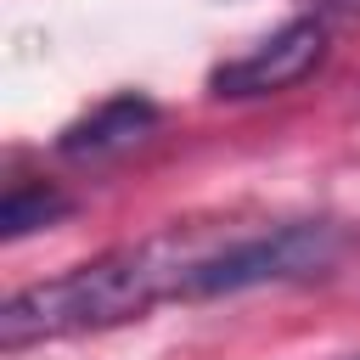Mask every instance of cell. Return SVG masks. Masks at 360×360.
<instances>
[{
    "label": "cell",
    "instance_id": "obj_1",
    "mask_svg": "<svg viewBox=\"0 0 360 360\" xmlns=\"http://www.w3.org/2000/svg\"><path fill=\"white\" fill-rule=\"evenodd\" d=\"M202 231H163L135 248L101 253L56 281L22 287L0 309V343H45V338H73V332H101L118 321L146 315L163 298H186V276L202 253Z\"/></svg>",
    "mask_w": 360,
    "mask_h": 360
},
{
    "label": "cell",
    "instance_id": "obj_2",
    "mask_svg": "<svg viewBox=\"0 0 360 360\" xmlns=\"http://www.w3.org/2000/svg\"><path fill=\"white\" fill-rule=\"evenodd\" d=\"M332 253H338L332 225H270V231L208 236L186 276V298H219V292H242L264 281H292L332 264Z\"/></svg>",
    "mask_w": 360,
    "mask_h": 360
},
{
    "label": "cell",
    "instance_id": "obj_3",
    "mask_svg": "<svg viewBox=\"0 0 360 360\" xmlns=\"http://www.w3.org/2000/svg\"><path fill=\"white\" fill-rule=\"evenodd\" d=\"M321 62H326V28L315 17H298V22L276 28L264 45H253L248 56L214 68L208 84H214V96H231V101H242V96H276V90L304 84Z\"/></svg>",
    "mask_w": 360,
    "mask_h": 360
},
{
    "label": "cell",
    "instance_id": "obj_4",
    "mask_svg": "<svg viewBox=\"0 0 360 360\" xmlns=\"http://www.w3.org/2000/svg\"><path fill=\"white\" fill-rule=\"evenodd\" d=\"M158 124V107L146 101V96H112V101H101L84 124H73L68 135H62V158H107V152H124V146H135L146 129Z\"/></svg>",
    "mask_w": 360,
    "mask_h": 360
},
{
    "label": "cell",
    "instance_id": "obj_5",
    "mask_svg": "<svg viewBox=\"0 0 360 360\" xmlns=\"http://www.w3.org/2000/svg\"><path fill=\"white\" fill-rule=\"evenodd\" d=\"M62 214H68V197L62 191L34 186V180H17L6 191V202H0V231L6 236H28V231H39V225H51Z\"/></svg>",
    "mask_w": 360,
    "mask_h": 360
}]
</instances>
